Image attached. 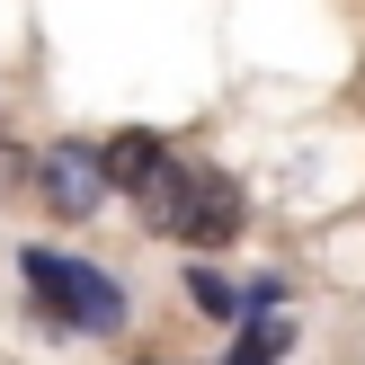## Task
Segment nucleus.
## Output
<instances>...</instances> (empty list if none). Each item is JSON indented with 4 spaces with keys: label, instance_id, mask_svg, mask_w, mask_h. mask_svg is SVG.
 I'll list each match as a JSON object with an SVG mask.
<instances>
[{
    "label": "nucleus",
    "instance_id": "obj_5",
    "mask_svg": "<svg viewBox=\"0 0 365 365\" xmlns=\"http://www.w3.org/2000/svg\"><path fill=\"white\" fill-rule=\"evenodd\" d=\"M187 294H196V312H214V321H232V312H241V294H232V277H223V267H196V277H187Z\"/></svg>",
    "mask_w": 365,
    "mask_h": 365
},
{
    "label": "nucleus",
    "instance_id": "obj_6",
    "mask_svg": "<svg viewBox=\"0 0 365 365\" xmlns=\"http://www.w3.org/2000/svg\"><path fill=\"white\" fill-rule=\"evenodd\" d=\"M143 365H152V356H143Z\"/></svg>",
    "mask_w": 365,
    "mask_h": 365
},
{
    "label": "nucleus",
    "instance_id": "obj_4",
    "mask_svg": "<svg viewBox=\"0 0 365 365\" xmlns=\"http://www.w3.org/2000/svg\"><path fill=\"white\" fill-rule=\"evenodd\" d=\"M98 170H107V196H116V187H134V196H143L160 170H170V143H160L152 125H125V134H107V143H98Z\"/></svg>",
    "mask_w": 365,
    "mask_h": 365
},
{
    "label": "nucleus",
    "instance_id": "obj_2",
    "mask_svg": "<svg viewBox=\"0 0 365 365\" xmlns=\"http://www.w3.org/2000/svg\"><path fill=\"white\" fill-rule=\"evenodd\" d=\"M27 294L53 330H98L116 339L125 330V294L107 267H81V259H53V250H27Z\"/></svg>",
    "mask_w": 365,
    "mask_h": 365
},
{
    "label": "nucleus",
    "instance_id": "obj_1",
    "mask_svg": "<svg viewBox=\"0 0 365 365\" xmlns=\"http://www.w3.org/2000/svg\"><path fill=\"white\" fill-rule=\"evenodd\" d=\"M143 205H152V232H170V241H187V250L241 241V214H250L223 170H178V160L143 187Z\"/></svg>",
    "mask_w": 365,
    "mask_h": 365
},
{
    "label": "nucleus",
    "instance_id": "obj_3",
    "mask_svg": "<svg viewBox=\"0 0 365 365\" xmlns=\"http://www.w3.org/2000/svg\"><path fill=\"white\" fill-rule=\"evenodd\" d=\"M36 187H45V214H63V223H89V214L107 205L98 143H45V152H36Z\"/></svg>",
    "mask_w": 365,
    "mask_h": 365
}]
</instances>
